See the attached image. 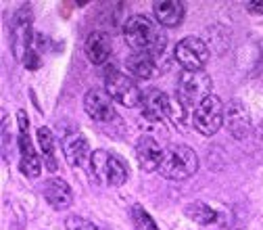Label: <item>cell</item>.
<instances>
[{"label": "cell", "instance_id": "cell-1", "mask_svg": "<svg viewBox=\"0 0 263 230\" xmlns=\"http://www.w3.org/2000/svg\"><path fill=\"white\" fill-rule=\"evenodd\" d=\"M123 38L132 52L159 57L167 46V36L159 23L144 15H132L123 25Z\"/></svg>", "mask_w": 263, "mask_h": 230}, {"label": "cell", "instance_id": "cell-2", "mask_svg": "<svg viewBox=\"0 0 263 230\" xmlns=\"http://www.w3.org/2000/svg\"><path fill=\"white\" fill-rule=\"evenodd\" d=\"M90 176L105 186H121L129 178L127 163L121 161L117 155L105 151V149H96L90 155Z\"/></svg>", "mask_w": 263, "mask_h": 230}, {"label": "cell", "instance_id": "cell-3", "mask_svg": "<svg viewBox=\"0 0 263 230\" xmlns=\"http://www.w3.org/2000/svg\"><path fill=\"white\" fill-rule=\"evenodd\" d=\"M196 170H199V155L190 147L176 145V147L165 149L159 174L167 180H186V178L194 176Z\"/></svg>", "mask_w": 263, "mask_h": 230}, {"label": "cell", "instance_id": "cell-4", "mask_svg": "<svg viewBox=\"0 0 263 230\" xmlns=\"http://www.w3.org/2000/svg\"><path fill=\"white\" fill-rule=\"evenodd\" d=\"M178 98L194 113V109L199 107L205 98L211 96L213 90V80L207 72H184L178 76Z\"/></svg>", "mask_w": 263, "mask_h": 230}, {"label": "cell", "instance_id": "cell-5", "mask_svg": "<svg viewBox=\"0 0 263 230\" xmlns=\"http://www.w3.org/2000/svg\"><path fill=\"white\" fill-rule=\"evenodd\" d=\"M105 90L107 94L113 98L115 103L123 105V107H138L142 105V92L138 88V84L132 80L127 74L123 72H117V69H111L107 72L105 76Z\"/></svg>", "mask_w": 263, "mask_h": 230}, {"label": "cell", "instance_id": "cell-6", "mask_svg": "<svg viewBox=\"0 0 263 230\" xmlns=\"http://www.w3.org/2000/svg\"><path fill=\"white\" fill-rule=\"evenodd\" d=\"M31 23H34V17H31L29 7H21L9 27V38H11V50L13 57L17 61L23 63L25 55L34 48V34H31Z\"/></svg>", "mask_w": 263, "mask_h": 230}, {"label": "cell", "instance_id": "cell-7", "mask_svg": "<svg viewBox=\"0 0 263 230\" xmlns=\"http://www.w3.org/2000/svg\"><path fill=\"white\" fill-rule=\"evenodd\" d=\"M223 119H226V107L221 103V98L215 94L205 98L192 113V123L196 128V132L203 134V136L217 134L219 128L223 126Z\"/></svg>", "mask_w": 263, "mask_h": 230}, {"label": "cell", "instance_id": "cell-8", "mask_svg": "<svg viewBox=\"0 0 263 230\" xmlns=\"http://www.w3.org/2000/svg\"><path fill=\"white\" fill-rule=\"evenodd\" d=\"M17 121H19V136H17V143H19V155H21V172L27 176V178H38L40 172H42V157L36 153L34 145H31V136H29V119H27V113L23 109L17 111Z\"/></svg>", "mask_w": 263, "mask_h": 230}, {"label": "cell", "instance_id": "cell-9", "mask_svg": "<svg viewBox=\"0 0 263 230\" xmlns=\"http://www.w3.org/2000/svg\"><path fill=\"white\" fill-rule=\"evenodd\" d=\"M174 57L184 72H203L209 61V48L199 36H186L176 44Z\"/></svg>", "mask_w": 263, "mask_h": 230}, {"label": "cell", "instance_id": "cell-10", "mask_svg": "<svg viewBox=\"0 0 263 230\" xmlns=\"http://www.w3.org/2000/svg\"><path fill=\"white\" fill-rule=\"evenodd\" d=\"M113 98L107 94V90L101 88H90L84 96V109L88 113L90 119L94 121H111L115 117V109H113Z\"/></svg>", "mask_w": 263, "mask_h": 230}, {"label": "cell", "instance_id": "cell-11", "mask_svg": "<svg viewBox=\"0 0 263 230\" xmlns=\"http://www.w3.org/2000/svg\"><path fill=\"white\" fill-rule=\"evenodd\" d=\"M223 121H226L228 132L236 140H242L251 134V113L238 101H232V103L226 105V119Z\"/></svg>", "mask_w": 263, "mask_h": 230}, {"label": "cell", "instance_id": "cell-12", "mask_svg": "<svg viewBox=\"0 0 263 230\" xmlns=\"http://www.w3.org/2000/svg\"><path fill=\"white\" fill-rule=\"evenodd\" d=\"M163 155H165V149H163L153 136H140L136 143V157H138V166L144 172H157L161 168Z\"/></svg>", "mask_w": 263, "mask_h": 230}, {"label": "cell", "instance_id": "cell-13", "mask_svg": "<svg viewBox=\"0 0 263 230\" xmlns=\"http://www.w3.org/2000/svg\"><path fill=\"white\" fill-rule=\"evenodd\" d=\"M61 149H63V155H65V159H67V163L73 168H80L86 161H90V147H88V140L82 132L65 134L63 143H61Z\"/></svg>", "mask_w": 263, "mask_h": 230}, {"label": "cell", "instance_id": "cell-14", "mask_svg": "<svg viewBox=\"0 0 263 230\" xmlns=\"http://www.w3.org/2000/svg\"><path fill=\"white\" fill-rule=\"evenodd\" d=\"M44 199L52 209H67L73 203V190L63 178H48L44 182Z\"/></svg>", "mask_w": 263, "mask_h": 230}, {"label": "cell", "instance_id": "cell-15", "mask_svg": "<svg viewBox=\"0 0 263 230\" xmlns=\"http://www.w3.org/2000/svg\"><path fill=\"white\" fill-rule=\"evenodd\" d=\"M84 50H86V57L88 61H92L94 65H103L109 61L111 52H113V44H111V38L107 31L103 29H96L86 38V44H84Z\"/></svg>", "mask_w": 263, "mask_h": 230}, {"label": "cell", "instance_id": "cell-16", "mask_svg": "<svg viewBox=\"0 0 263 230\" xmlns=\"http://www.w3.org/2000/svg\"><path fill=\"white\" fill-rule=\"evenodd\" d=\"M153 11L161 27H178L186 15V9L180 0H159V3H153Z\"/></svg>", "mask_w": 263, "mask_h": 230}, {"label": "cell", "instance_id": "cell-17", "mask_svg": "<svg viewBox=\"0 0 263 230\" xmlns=\"http://www.w3.org/2000/svg\"><path fill=\"white\" fill-rule=\"evenodd\" d=\"M167 103H170V96L163 94L161 90H148L142 96V113L148 119L161 121L163 117H167Z\"/></svg>", "mask_w": 263, "mask_h": 230}, {"label": "cell", "instance_id": "cell-18", "mask_svg": "<svg viewBox=\"0 0 263 230\" xmlns=\"http://www.w3.org/2000/svg\"><path fill=\"white\" fill-rule=\"evenodd\" d=\"M125 67H127V72L132 76L138 78V80H151V76L155 74V57L132 52L125 59Z\"/></svg>", "mask_w": 263, "mask_h": 230}, {"label": "cell", "instance_id": "cell-19", "mask_svg": "<svg viewBox=\"0 0 263 230\" xmlns=\"http://www.w3.org/2000/svg\"><path fill=\"white\" fill-rule=\"evenodd\" d=\"M36 136H38V147L42 151V159L46 163V170L48 172H57V153H54L57 151V145H54V136L50 132V128L40 126Z\"/></svg>", "mask_w": 263, "mask_h": 230}, {"label": "cell", "instance_id": "cell-20", "mask_svg": "<svg viewBox=\"0 0 263 230\" xmlns=\"http://www.w3.org/2000/svg\"><path fill=\"white\" fill-rule=\"evenodd\" d=\"M184 214H186V218H190L192 222L201 224V226H209V224L217 222V211L213 207H209L207 203H203V201L188 203L184 207Z\"/></svg>", "mask_w": 263, "mask_h": 230}, {"label": "cell", "instance_id": "cell-21", "mask_svg": "<svg viewBox=\"0 0 263 230\" xmlns=\"http://www.w3.org/2000/svg\"><path fill=\"white\" fill-rule=\"evenodd\" d=\"M167 119L176 126V128H180V130H186L188 128V123L192 121V111L180 101V98L176 96V98H172L170 96V103H167Z\"/></svg>", "mask_w": 263, "mask_h": 230}, {"label": "cell", "instance_id": "cell-22", "mask_svg": "<svg viewBox=\"0 0 263 230\" xmlns=\"http://www.w3.org/2000/svg\"><path fill=\"white\" fill-rule=\"evenodd\" d=\"M132 220H134V224L140 230H159L157 222L148 216V211L142 205H134V207H132Z\"/></svg>", "mask_w": 263, "mask_h": 230}, {"label": "cell", "instance_id": "cell-23", "mask_svg": "<svg viewBox=\"0 0 263 230\" xmlns=\"http://www.w3.org/2000/svg\"><path fill=\"white\" fill-rule=\"evenodd\" d=\"M65 228L67 230H105V228H101L98 224H94L82 216H69L65 220Z\"/></svg>", "mask_w": 263, "mask_h": 230}, {"label": "cell", "instance_id": "cell-24", "mask_svg": "<svg viewBox=\"0 0 263 230\" xmlns=\"http://www.w3.org/2000/svg\"><path fill=\"white\" fill-rule=\"evenodd\" d=\"M23 65H25L27 69H38V67H40V52H38L36 48H31V50L25 55Z\"/></svg>", "mask_w": 263, "mask_h": 230}, {"label": "cell", "instance_id": "cell-25", "mask_svg": "<svg viewBox=\"0 0 263 230\" xmlns=\"http://www.w3.org/2000/svg\"><path fill=\"white\" fill-rule=\"evenodd\" d=\"M247 9L251 13H261L263 15V0H251V3H247Z\"/></svg>", "mask_w": 263, "mask_h": 230}]
</instances>
